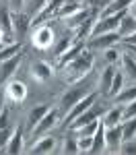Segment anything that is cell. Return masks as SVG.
I'll list each match as a JSON object with an SVG mask.
<instances>
[{
  "label": "cell",
  "mask_w": 136,
  "mask_h": 155,
  "mask_svg": "<svg viewBox=\"0 0 136 155\" xmlns=\"http://www.w3.org/2000/svg\"><path fill=\"white\" fill-rule=\"evenodd\" d=\"M93 52H89L85 50L78 58H74L70 64H66L64 66V71H66V77H68V81L74 83V81H81V79H85L89 72L93 71Z\"/></svg>",
  "instance_id": "obj_1"
},
{
  "label": "cell",
  "mask_w": 136,
  "mask_h": 155,
  "mask_svg": "<svg viewBox=\"0 0 136 155\" xmlns=\"http://www.w3.org/2000/svg\"><path fill=\"white\" fill-rule=\"evenodd\" d=\"M95 101H97V91H89V93H87V95L83 97L81 101H76V104H74V106L70 107V110H68V116L64 118V126L68 128V126L72 124L74 120L78 118V116H81L83 112H87V110L93 106Z\"/></svg>",
  "instance_id": "obj_2"
},
{
  "label": "cell",
  "mask_w": 136,
  "mask_h": 155,
  "mask_svg": "<svg viewBox=\"0 0 136 155\" xmlns=\"http://www.w3.org/2000/svg\"><path fill=\"white\" fill-rule=\"evenodd\" d=\"M58 118H60V112H58L56 107H52L48 114H46V116L33 126V137H37V139L46 137V132H49L56 124H58Z\"/></svg>",
  "instance_id": "obj_3"
},
{
  "label": "cell",
  "mask_w": 136,
  "mask_h": 155,
  "mask_svg": "<svg viewBox=\"0 0 136 155\" xmlns=\"http://www.w3.org/2000/svg\"><path fill=\"white\" fill-rule=\"evenodd\" d=\"M118 44H120V33L111 31V33H103V35H97V37H89L87 48L89 50H107V48L118 46Z\"/></svg>",
  "instance_id": "obj_4"
},
{
  "label": "cell",
  "mask_w": 136,
  "mask_h": 155,
  "mask_svg": "<svg viewBox=\"0 0 136 155\" xmlns=\"http://www.w3.org/2000/svg\"><path fill=\"white\" fill-rule=\"evenodd\" d=\"M31 41H33V46L39 50H48L54 46V29L48 27V25H39L35 31H33V35H31Z\"/></svg>",
  "instance_id": "obj_5"
},
{
  "label": "cell",
  "mask_w": 136,
  "mask_h": 155,
  "mask_svg": "<svg viewBox=\"0 0 136 155\" xmlns=\"http://www.w3.org/2000/svg\"><path fill=\"white\" fill-rule=\"evenodd\" d=\"M122 143H124L122 124H115V126H105V147H107V151H111V153L120 151Z\"/></svg>",
  "instance_id": "obj_6"
},
{
  "label": "cell",
  "mask_w": 136,
  "mask_h": 155,
  "mask_svg": "<svg viewBox=\"0 0 136 155\" xmlns=\"http://www.w3.org/2000/svg\"><path fill=\"white\" fill-rule=\"evenodd\" d=\"M87 93H89V91H87V87H83V85L68 89V91H66V93L60 97V107L64 110V112H68V110H70V107H72L76 101H81V99H83Z\"/></svg>",
  "instance_id": "obj_7"
},
{
  "label": "cell",
  "mask_w": 136,
  "mask_h": 155,
  "mask_svg": "<svg viewBox=\"0 0 136 155\" xmlns=\"http://www.w3.org/2000/svg\"><path fill=\"white\" fill-rule=\"evenodd\" d=\"M31 27V15H27V12H14L12 15V33L19 37V41L27 35V29Z\"/></svg>",
  "instance_id": "obj_8"
},
{
  "label": "cell",
  "mask_w": 136,
  "mask_h": 155,
  "mask_svg": "<svg viewBox=\"0 0 136 155\" xmlns=\"http://www.w3.org/2000/svg\"><path fill=\"white\" fill-rule=\"evenodd\" d=\"M101 114H103V110H101V106H97V101H95V104H93V106L89 107L87 112H83V114H81L78 118L74 120V122L70 124V126H68V128H70V130H76V128H81V126H85V124H89V122H93V120H97L99 116H101Z\"/></svg>",
  "instance_id": "obj_9"
},
{
  "label": "cell",
  "mask_w": 136,
  "mask_h": 155,
  "mask_svg": "<svg viewBox=\"0 0 136 155\" xmlns=\"http://www.w3.org/2000/svg\"><path fill=\"white\" fill-rule=\"evenodd\" d=\"M21 58H23V56H21V54H17V56H12V58L2 60V62H0V87L6 83L14 72H17L19 64H21Z\"/></svg>",
  "instance_id": "obj_10"
},
{
  "label": "cell",
  "mask_w": 136,
  "mask_h": 155,
  "mask_svg": "<svg viewBox=\"0 0 136 155\" xmlns=\"http://www.w3.org/2000/svg\"><path fill=\"white\" fill-rule=\"evenodd\" d=\"M87 50V46H85V41H74L70 48L66 50V52H62L60 56H58V64H60V68H64L66 64H70L74 58H78L83 52Z\"/></svg>",
  "instance_id": "obj_11"
},
{
  "label": "cell",
  "mask_w": 136,
  "mask_h": 155,
  "mask_svg": "<svg viewBox=\"0 0 136 155\" xmlns=\"http://www.w3.org/2000/svg\"><path fill=\"white\" fill-rule=\"evenodd\" d=\"M52 64H48V62H43V60H37V62H33L31 64V77L35 79V81H39V83H46V81H49L52 79Z\"/></svg>",
  "instance_id": "obj_12"
},
{
  "label": "cell",
  "mask_w": 136,
  "mask_h": 155,
  "mask_svg": "<svg viewBox=\"0 0 136 155\" xmlns=\"http://www.w3.org/2000/svg\"><path fill=\"white\" fill-rule=\"evenodd\" d=\"M6 95H8V99L21 104L25 97H27V85H25L23 81H12V83H8V87H6Z\"/></svg>",
  "instance_id": "obj_13"
},
{
  "label": "cell",
  "mask_w": 136,
  "mask_h": 155,
  "mask_svg": "<svg viewBox=\"0 0 136 155\" xmlns=\"http://www.w3.org/2000/svg\"><path fill=\"white\" fill-rule=\"evenodd\" d=\"M4 151L11 153V155H19L21 151H23V126H21V124L17 126V130L12 132L11 141H8V145H6Z\"/></svg>",
  "instance_id": "obj_14"
},
{
  "label": "cell",
  "mask_w": 136,
  "mask_h": 155,
  "mask_svg": "<svg viewBox=\"0 0 136 155\" xmlns=\"http://www.w3.org/2000/svg\"><path fill=\"white\" fill-rule=\"evenodd\" d=\"M115 64H109L105 71L101 72V79H99V91H101V95H109V87H111V81H113V74H115Z\"/></svg>",
  "instance_id": "obj_15"
},
{
  "label": "cell",
  "mask_w": 136,
  "mask_h": 155,
  "mask_svg": "<svg viewBox=\"0 0 136 155\" xmlns=\"http://www.w3.org/2000/svg\"><path fill=\"white\" fill-rule=\"evenodd\" d=\"M54 147H56V139H54V137H41V139H37V143L33 145L31 153L33 155H46V153H52Z\"/></svg>",
  "instance_id": "obj_16"
},
{
  "label": "cell",
  "mask_w": 136,
  "mask_h": 155,
  "mask_svg": "<svg viewBox=\"0 0 136 155\" xmlns=\"http://www.w3.org/2000/svg\"><path fill=\"white\" fill-rule=\"evenodd\" d=\"M136 0H109V4L101 11V17H109L113 12H120V11H128Z\"/></svg>",
  "instance_id": "obj_17"
},
{
  "label": "cell",
  "mask_w": 136,
  "mask_h": 155,
  "mask_svg": "<svg viewBox=\"0 0 136 155\" xmlns=\"http://www.w3.org/2000/svg\"><path fill=\"white\" fill-rule=\"evenodd\" d=\"M103 147H105V124H103V120H99V126L93 134V147L89 153H101Z\"/></svg>",
  "instance_id": "obj_18"
},
{
  "label": "cell",
  "mask_w": 136,
  "mask_h": 155,
  "mask_svg": "<svg viewBox=\"0 0 136 155\" xmlns=\"http://www.w3.org/2000/svg\"><path fill=\"white\" fill-rule=\"evenodd\" d=\"M81 8H85V4H78V2H68V0H64V4H62L58 12H56V17L58 19H68V17H72L74 12H78Z\"/></svg>",
  "instance_id": "obj_19"
},
{
  "label": "cell",
  "mask_w": 136,
  "mask_h": 155,
  "mask_svg": "<svg viewBox=\"0 0 136 155\" xmlns=\"http://www.w3.org/2000/svg\"><path fill=\"white\" fill-rule=\"evenodd\" d=\"M134 31H136V17L130 15V11H128V15L122 17V23H120V27H118V33H120V37H124V35L134 33Z\"/></svg>",
  "instance_id": "obj_20"
},
{
  "label": "cell",
  "mask_w": 136,
  "mask_h": 155,
  "mask_svg": "<svg viewBox=\"0 0 136 155\" xmlns=\"http://www.w3.org/2000/svg\"><path fill=\"white\" fill-rule=\"evenodd\" d=\"M120 62H122V66H124V72H126L130 79H134V81H136V56L128 54V52H124L122 56H120Z\"/></svg>",
  "instance_id": "obj_21"
},
{
  "label": "cell",
  "mask_w": 136,
  "mask_h": 155,
  "mask_svg": "<svg viewBox=\"0 0 136 155\" xmlns=\"http://www.w3.org/2000/svg\"><path fill=\"white\" fill-rule=\"evenodd\" d=\"M52 107L48 106V104H41V106H35L31 112H29V116H27V122H29V126H31V130H33V126H35L39 120L43 118L46 114H48Z\"/></svg>",
  "instance_id": "obj_22"
},
{
  "label": "cell",
  "mask_w": 136,
  "mask_h": 155,
  "mask_svg": "<svg viewBox=\"0 0 136 155\" xmlns=\"http://www.w3.org/2000/svg\"><path fill=\"white\" fill-rule=\"evenodd\" d=\"M124 120V107H111L105 112V118H103V124L105 126H115V124H122Z\"/></svg>",
  "instance_id": "obj_23"
},
{
  "label": "cell",
  "mask_w": 136,
  "mask_h": 155,
  "mask_svg": "<svg viewBox=\"0 0 136 155\" xmlns=\"http://www.w3.org/2000/svg\"><path fill=\"white\" fill-rule=\"evenodd\" d=\"M21 50H23V44H21V41H12V44H6L4 48L0 50V62H2V60L12 58V56H17V54H21Z\"/></svg>",
  "instance_id": "obj_24"
},
{
  "label": "cell",
  "mask_w": 136,
  "mask_h": 155,
  "mask_svg": "<svg viewBox=\"0 0 136 155\" xmlns=\"http://www.w3.org/2000/svg\"><path fill=\"white\" fill-rule=\"evenodd\" d=\"M122 134H124V141H132L136 137V116L122 120Z\"/></svg>",
  "instance_id": "obj_25"
},
{
  "label": "cell",
  "mask_w": 136,
  "mask_h": 155,
  "mask_svg": "<svg viewBox=\"0 0 136 155\" xmlns=\"http://www.w3.org/2000/svg\"><path fill=\"white\" fill-rule=\"evenodd\" d=\"M91 17V11H87V8H81L78 12H74L72 17H68V19H64L68 27H78V25H83Z\"/></svg>",
  "instance_id": "obj_26"
},
{
  "label": "cell",
  "mask_w": 136,
  "mask_h": 155,
  "mask_svg": "<svg viewBox=\"0 0 136 155\" xmlns=\"http://www.w3.org/2000/svg\"><path fill=\"white\" fill-rule=\"evenodd\" d=\"M122 89H124V74L120 71H115L113 81H111V87H109V97H115Z\"/></svg>",
  "instance_id": "obj_27"
},
{
  "label": "cell",
  "mask_w": 136,
  "mask_h": 155,
  "mask_svg": "<svg viewBox=\"0 0 136 155\" xmlns=\"http://www.w3.org/2000/svg\"><path fill=\"white\" fill-rule=\"evenodd\" d=\"M115 97H118V104H122V106L130 104L132 99H136V85L134 87H128V89H122Z\"/></svg>",
  "instance_id": "obj_28"
},
{
  "label": "cell",
  "mask_w": 136,
  "mask_h": 155,
  "mask_svg": "<svg viewBox=\"0 0 136 155\" xmlns=\"http://www.w3.org/2000/svg\"><path fill=\"white\" fill-rule=\"evenodd\" d=\"M97 126H99V118L89 122V124H85V126H81V128H76L74 132H78V137H93L95 130H97Z\"/></svg>",
  "instance_id": "obj_29"
},
{
  "label": "cell",
  "mask_w": 136,
  "mask_h": 155,
  "mask_svg": "<svg viewBox=\"0 0 136 155\" xmlns=\"http://www.w3.org/2000/svg\"><path fill=\"white\" fill-rule=\"evenodd\" d=\"M64 153H81L78 151V139H74V137H66V141H64Z\"/></svg>",
  "instance_id": "obj_30"
},
{
  "label": "cell",
  "mask_w": 136,
  "mask_h": 155,
  "mask_svg": "<svg viewBox=\"0 0 136 155\" xmlns=\"http://www.w3.org/2000/svg\"><path fill=\"white\" fill-rule=\"evenodd\" d=\"M120 56H122V52L115 48H107L105 50V60H107V64H118V60H120Z\"/></svg>",
  "instance_id": "obj_31"
},
{
  "label": "cell",
  "mask_w": 136,
  "mask_h": 155,
  "mask_svg": "<svg viewBox=\"0 0 136 155\" xmlns=\"http://www.w3.org/2000/svg\"><path fill=\"white\" fill-rule=\"evenodd\" d=\"M93 147V137H78V151L89 153Z\"/></svg>",
  "instance_id": "obj_32"
},
{
  "label": "cell",
  "mask_w": 136,
  "mask_h": 155,
  "mask_svg": "<svg viewBox=\"0 0 136 155\" xmlns=\"http://www.w3.org/2000/svg\"><path fill=\"white\" fill-rule=\"evenodd\" d=\"M11 137H12V130L8 128V126L0 130V151L6 149V145H8V141H11Z\"/></svg>",
  "instance_id": "obj_33"
},
{
  "label": "cell",
  "mask_w": 136,
  "mask_h": 155,
  "mask_svg": "<svg viewBox=\"0 0 136 155\" xmlns=\"http://www.w3.org/2000/svg\"><path fill=\"white\" fill-rule=\"evenodd\" d=\"M120 153H124V155H136V143H134V139H132V141H124L122 147H120Z\"/></svg>",
  "instance_id": "obj_34"
},
{
  "label": "cell",
  "mask_w": 136,
  "mask_h": 155,
  "mask_svg": "<svg viewBox=\"0 0 136 155\" xmlns=\"http://www.w3.org/2000/svg\"><path fill=\"white\" fill-rule=\"evenodd\" d=\"M132 116H136V99H132L130 104H126V107H124V120L132 118Z\"/></svg>",
  "instance_id": "obj_35"
},
{
  "label": "cell",
  "mask_w": 136,
  "mask_h": 155,
  "mask_svg": "<svg viewBox=\"0 0 136 155\" xmlns=\"http://www.w3.org/2000/svg\"><path fill=\"white\" fill-rule=\"evenodd\" d=\"M120 44H122V46H136V31L130 33V35L120 37Z\"/></svg>",
  "instance_id": "obj_36"
},
{
  "label": "cell",
  "mask_w": 136,
  "mask_h": 155,
  "mask_svg": "<svg viewBox=\"0 0 136 155\" xmlns=\"http://www.w3.org/2000/svg\"><path fill=\"white\" fill-rule=\"evenodd\" d=\"M46 4H48V0H31V8H29V11H31V15H33V12H39Z\"/></svg>",
  "instance_id": "obj_37"
},
{
  "label": "cell",
  "mask_w": 136,
  "mask_h": 155,
  "mask_svg": "<svg viewBox=\"0 0 136 155\" xmlns=\"http://www.w3.org/2000/svg\"><path fill=\"white\" fill-rule=\"evenodd\" d=\"M6 126H8V110L4 107V110L0 112V130L6 128Z\"/></svg>",
  "instance_id": "obj_38"
},
{
  "label": "cell",
  "mask_w": 136,
  "mask_h": 155,
  "mask_svg": "<svg viewBox=\"0 0 136 155\" xmlns=\"http://www.w3.org/2000/svg\"><path fill=\"white\" fill-rule=\"evenodd\" d=\"M8 2H11V8L14 12H21L25 6V0H8Z\"/></svg>",
  "instance_id": "obj_39"
},
{
  "label": "cell",
  "mask_w": 136,
  "mask_h": 155,
  "mask_svg": "<svg viewBox=\"0 0 136 155\" xmlns=\"http://www.w3.org/2000/svg\"><path fill=\"white\" fill-rule=\"evenodd\" d=\"M2 44H4V31L0 29V46H2Z\"/></svg>",
  "instance_id": "obj_40"
},
{
  "label": "cell",
  "mask_w": 136,
  "mask_h": 155,
  "mask_svg": "<svg viewBox=\"0 0 136 155\" xmlns=\"http://www.w3.org/2000/svg\"><path fill=\"white\" fill-rule=\"evenodd\" d=\"M4 110V104H2V93H0V112Z\"/></svg>",
  "instance_id": "obj_41"
},
{
  "label": "cell",
  "mask_w": 136,
  "mask_h": 155,
  "mask_svg": "<svg viewBox=\"0 0 136 155\" xmlns=\"http://www.w3.org/2000/svg\"><path fill=\"white\" fill-rule=\"evenodd\" d=\"M68 2H78V4H83L85 0H68Z\"/></svg>",
  "instance_id": "obj_42"
},
{
  "label": "cell",
  "mask_w": 136,
  "mask_h": 155,
  "mask_svg": "<svg viewBox=\"0 0 136 155\" xmlns=\"http://www.w3.org/2000/svg\"><path fill=\"white\" fill-rule=\"evenodd\" d=\"M134 17H136V2H134Z\"/></svg>",
  "instance_id": "obj_43"
}]
</instances>
